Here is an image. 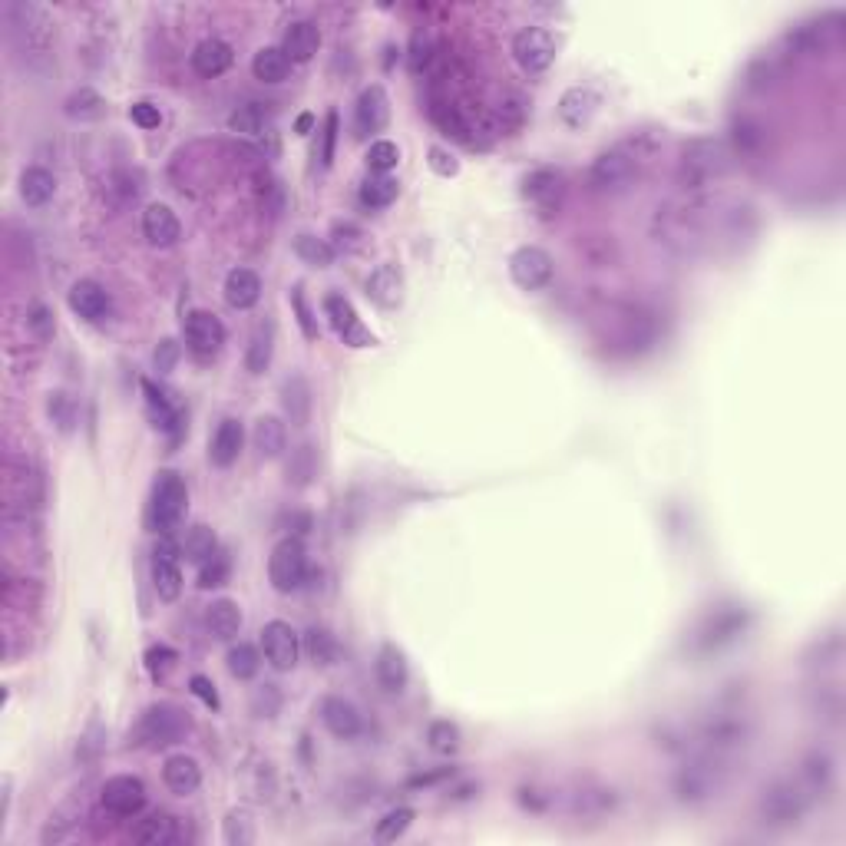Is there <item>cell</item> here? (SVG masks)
Segmentation results:
<instances>
[{"instance_id":"cell-55","label":"cell","mask_w":846,"mask_h":846,"mask_svg":"<svg viewBox=\"0 0 846 846\" xmlns=\"http://www.w3.org/2000/svg\"><path fill=\"white\" fill-rule=\"evenodd\" d=\"M129 119L139 126V129H156L162 123V113H159V106L156 103H149V100H139L129 106Z\"/></svg>"},{"instance_id":"cell-39","label":"cell","mask_w":846,"mask_h":846,"mask_svg":"<svg viewBox=\"0 0 846 846\" xmlns=\"http://www.w3.org/2000/svg\"><path fill=\"white\" fill-rule=\"evenodd\" d=\"M397 179H390V176H371L361 186V205L364 209H387L390 202L397 199Z\"/></svg>"},{"instance_id":"cell-29","label":"cell","mask_w":846,"mask_h":846,"mask_svg":"<svg viewBox=\"0 0 846 846\" xmlns=\"http://www.w3.org/2000/svg\"><path fill=\"white\" fill-rule=\"evenodd\" d=\"M374 675L381 681V688L390 694H400L407 688V678H410V668H407V658L400 652L397 645H384L381 652H377L374 661Z\"/></svg>"},{"instance_id":"cell-11","label":"cell","mask_w":846,"mask_h":846,"mask_svg":"<svg viewBox=\"0 0 846 846\" xmlns=\"http://www.w3.org/2000/svg\"><path fill=\"white\" fill-rule=\"evenodd\" d=\"M179 546L169 536H162L153 549V589L162 602H176L182 592V569H179Z\"/></svg>"},{"instance_id":"cell-31","label":"cell","mask_w":846,"mask_h":846,"mask_svg":"<svg viewBox=\"0 0 846 846\" xmlns=\"http://www.w3.org/2000/svg\"><path fill=\"white\" fill-rule=\"evenodd\" d=\"M205 625H209V635L219 638V642H232V638L242 632V609L232 599H219L205 609Z\"/></svg>"},{"instance_id":"cell-43","label":"cell","mask_w":846,"mask_h":846,"mask_svg":"<svg viewBox=\"0 0 846 846\" xmlns=\"http://www.w3.org/2000/svg\"><path fill=\"white\" fill-rule=\"evenodd\" d=\"M427 744H430V751H437L443 757L457 754L460 751V728L453 721H433L427 728Z\"/></svg>"},{"instance_id":"cell-49","label":"cell","mask_w":846,"mask_h":846,"mask_svg":"<svg viewBox=\"0 0 846 846\" xmlns=\"http://www.w3.org/2000/svg\"><path fill=\"white\" fill-rule=\"evenodd\" d=\"M397 162H400V149L397 143H390V139H377V143H371V149H367V166H371V172H377V176H387L390 169H397Z\"/></svg>"},{"instance_id":"cell-14","label":"cell","mask_w":846,"mask_h":846,"mask_svg":"<svg viewBox=\"0 0 846 846\" xmlns=\"http://www.w3.org/2000/svg\"><path fill=\"white\" fill-rule=\"evenodd\" d=\"M324 314H328L331 328L338 331V338L347 347H371L374 344V334L364 328V321L357 318L354 305L344 295H328V298H324Z\"/></svg>"},{"instance_id":"cell-32","label":"cell","mask_w":846,"mask_h":846,"mask_svg":"<svg viewBox=\"0 0 846 846\" xmlns=\"http://www.w3.org/2000/svg\"><path fill=\"white\" fill-rule=\"evenodd\" d=\"M281 407H285V414L295 427H305L311 420V387L301 374L288 377L285 387H281Z\"/></svg>"},{"instance_id":"cell-7","label":"cell","mask_w":846,"mask_h":846,"mask_svg":"<svg viewBox=\"0 0 846 846\" xmlns=\"http://www.w3.org/2000/svg\"><path fill=\"white\" fill-rule=\"evenodd\" d=\"M747 628V612L741 605H728V609H718L711 612L704 622L698 625V632H694V652L698 655H711V652H721L724 645L737 642V638L744 635Z\"/></svg>"},{"instance_id":"cell-15","label":"cell","mask_w":846,"mask_h":846,"mask_svg":"<svg viewBox=\"0 0 846 846\" xmlns=\"http://www.w3.org/2000/svg\"><path fill=\"white\" fill-rule=\"evenodd\" d=\"M186 344L195 357H212L225 344V324L212 311H192L186 318Z\"/></svg>"},{"instance_id":"cell-10","label":"cell","mask_w":846,"mask_h":846,"mask_svg":"<svg viewBox=\"0 0 846 846\" xmlns=\"http://www.w3.org/2000/svg\"><path fill=\"white\" fill-rule=\"evenodd\" d=\"M509 275L523 291H542L556 275V265H552L549 252H542L536 245H523L509 258Z\"/></svg>"},{"instance_id":"cell-16","label":"cell","mask_w":846,"mask_h":846,"mask_svg":"<svg viewBox=\"0 0 846 846\" xmlns=\"http://www.w3.org/2000/svg\"><path fill=\"white\" fill-rule=\"evenodd\" d=\"M523 195L536 205L542 215H552V212L562 209V199H566V179L552 169H536L526 176Z\"/></svg>"},{"instance_id":"cell-25","label":"cell","mask_w":846,"mask_h":846,"mask_svg":"<svg viewBox=\"0 0 846 846\" xmlns=\"http://www.w3.org/2000/svg\"><path fill=\"white\" fill-rule=\"evenodd\" d=\"M229 67H232V47L225 40H219V37L202 40L199 47L192 50V70L199 73V77H205V80L222 77V73L229 70Z\"/></svg>"},{"instance_id":"cell-35","label":"cell","mask_w":846,"mask_h":846,"mask_svg":"<svg viewBox=\"0 0 846 846\" xmlns=\"http://www.w3.org/2000/svg\"><path fill=\"white\" fill-rule=\"evenodd\" d=\"M252 73H255V80H262V83L288 80V73H291L288 53L281 50V47H262V50L255 53V60H252Z\"/></svg>"},{"instance_id":"cell-45","label":"cell","mask_w":846,"mask_h":846,"mask_svg":"<svg viewBox=\"0 0 846 846\" xmlns=\"http://www.w3.org/2000/svg\"><path fill=\"white\" fill-rule=\"evenodd\" d=\"M410 823H414V810H410V807H397V810H390V813H384L381 820H377L374 837L381 840V843H394L397 837H404Z\"/></svg>"},{"instance_id":"cell-21","label":"cell","mask_w":846,"mask_h":846,"mask_svg":"<svg viewBox=\"0 0 846 846\" xmlns=\"http://www.w3.org/2000/svg\"><path fill=\"white\" fill-rule=\"evenodd\" d=\"M133 840L143 843V846H172V843L186 840V830H182L179 817L156 810V813H149V817L133 830Z\"/></svg>"},{"instance_id":"cell-54","label":"cell","mask_w":846,"mask_h":846,"mask_svg":"<svg viewBox=\"0 0 846 846\" xmlns=\"http://www.w3.org/2000/svg\"><path fill=\"white\" fill-rule=\"evenodd\" d=\"M27 328L34 331L40 341H50L53 338V311L47 305H34L27 314Z\"/></svg>"},{"instance_id":"cell-50","label":"cell","mask_w":846,"mask_h":846,"mask_svg":"<svg viewBox=\"0 0 846 846\" xmlns=\"http://www.w3.org/2000/svg\"><path fill=\"white\" fill-rule=\"evenodd\" d=\"M176 661H179V655L172 652L169 645H153V648L146 652V671H149V675H153L156 681H162L172 668H176Z\"/></svg>"},{"instance_id":"cell-36","label":"cell","mask_w":846,"mask_h":846,"mask_svg":"<svg viewBox=\"0 0 846 846\" xmlns=\"http://www.w3.org/2000/svg\"><path fill=\"white\" fill-rule=\"evenodd\" d=\"M215 552H219V539L209 526H192L186 533V542H182V556H186L192 566H202L209 562Z\"/></svg>"},{"instance_id":"cell-38","label":"cell","mask_w":846,"mask_h":846,"mask_svg":"<svg viewBox=\"0 0 846 846\" xmlns=\"http://www.w3.org/2000/svg\"><path fill=\"white\" fill-rule=\"evenodd\" d=\"M268 126V113L262 110V103H245L229 116V129L238 136H262Z\"/></svg>"},{"instance_id":"cell-58","label":"cell","mask_w":846,"mask_h":846,"mask_svg":"<svg viewBox=\"0 0 846 846\" xmlns=\"http://www.w3.org/2000/svg\"><path fill=\"white\" fill-rule=\"evenodd\" d=\"M189 691L205 704V708H212V711L219 708V691H215V685L205 675H192L189 678Z\"/></svg>"},{"instance_id":"cell-57","label":"cell","mask_w":846,"mask_h":846,"mask_svg":"<svg viewBox=\"0 0 846 846\" xmlns=\"http://www.w3.org/2000/svg\"><path fill=\"white\" fill-rule=\"evenodd\" d=\"M321 166L328 169L331 166V159H334V143H338V113H328V119H324V133H321Z\"/></svg>"},{"instance_id":"cell-42","label":"cell","mask_w":846,"mask_h":846,"mask_svg":"<svg viewBox=\"0 0 846 846\" xmlns=\"http://www.w3.org/2000/svg\"><path fill=\"white\" fill-rule=\"evenodd\" d=\"M271 341H275V334H271V324H262V328L252 334V344H248V354H245V367L252 374H262L265 367L271 364Z\"/></svg>"},{"instance_id":"cell-9","label":"cell","mask_w":846,"mask_h":846,"mask_svg":"<svg viewBox=\"0 0 846 846\" xmlns=\"http://www.w3.org/2000/svg\"><path fill=\"white\" fill-rule=\"evenodd\" d=\"M559 43L546 27H523L513 40V57L526 73H546L556 60Z\"/></svg>"},{"instance_id":"cell-47","label":"cell","mask_w":846,"mask_h":846,"mask_svg":"<svg viewBox=\"0 0 846 846\" xmlns=\"http://www.w3.org/2000/svg\"><path fill=\"white\" fill-rule=\"evenodd\" d=\"M318 473V460H314V447L305 443V447H298L291 453V463H288V483L295 486H305L311 483V476Z\"/></svg>"},{"instance_id":"cell-4","label":"cell","mask_w":846,"mask_h":846,"mask_svg":"<svg viewBox=\"0 0 846 846\" xmlns=\"http://www.w3.org/2000/svg\"><path fill=\"white\" fill-rule=\"evenodd\" d=\"M186 509H189L186 480H182L176 470H162L156 476V486H153V506H149L153 529L162 536L176 533L179 523L186 519Z\"/></svg>"},{"instance_id":"cell-8","label":"cell","mask_w":846,"mask_h":846,"mask_svg":"<svg viewBox=\"0 0 846 846\" xmlns=\"http://www.w3.org/2000/svg\"><path fill=\"white\" fill-rule=\"evenodd\" d=\"M308 576V552L301 546L298 536L281 539L275 549H271L268 559V579L278 592H295L305 585Z\"/></svg>"},{"instance_id":"cell-46","label":"cell","mask_w":846,"mask_h":846,"mask_svg":"<svg viewBox=\"0 0 846 846\" xmlns=\"http://www.w3.org/2000/svg\"><path fill=\"white\" fill-rule=\"evenodd\" d=\"M225 843L229 846H252L255 843V823L245 810H232L225 817Z\"/></svg>"},{"instance_id":"cell-30","label":"cell","mask_w":846,"mask_h":846,"mask_svg":"<svg viewBox=\"0 0 846 846\" xmlns=\"http://www.w3.org/2000/svg\"><path fill=\"white\" fill-rule=\"evenodd\" d=\"M318 47H321V30L311 20H295L285 30V43H281V50L288 53L291 63H308L318 53Z\"/></svg>"},{"instance_id":"cell-24","label":"cell","mask_w":846,"mask_h":846,"mask_svg":"<svg viewBox=\"0 0 846 846\" xmlns=\"http://www.w3.org/2000/svg\"><path fill=\"white\" fill-rule=\"evenodd\" d=\"M367 298L381 308H397L404 301V275L397 265H377L367 278Z\"/></svg>"},{"instance_id":"cell-44","label":"cell","mask_w":846,"mask_h":846,"mask_svg":"<svg viewBox=\"0 0 846 846\" xmlns=\"http://www.w3.org/2000/svg\"><path fill=\"white\" fill-rule=\"evenodd\" d=\"M106 110V103H103V96L90 90V86H83V90H77L67 100V116L70 119H100Z\"/></svg>"},{"instance_id":"cell-48","label":"cell","mask_w":846,"mask_h":846,"mask_svg":"<svg viewBox=\"0 0 846 846\" xmlns=\"http://www.w3.org/2000/svg\"><path fill=\"white\" fill-rule=\"evenodd\" d=\"M229 576H232V562H229V556H225L222 549L215 552L209 562H202V566H199V585H202V589H219V585L229 582Z\"/></svg>"},{"instance_id":"cell-28","label":"cell","mask_w":846,"mask_h":846,"mask_svg":"<svg viewBox=\"0 0 846 846\" xmlns=\"http://www.w3.org/2000/svg\"><path fill=\"white\" fill-rule=\"evenodd\" d=\"M258 298H262V278L252 268H232L225 278V301L235 311H248L258 305Z\"/></svg>"},{"instance_id":"cell-41","label":"cell","mask_w":846,"mask_h":846,"mask_svg":"<svg viewBox=\"0 0 846 846\" xmlns=\"http://www.w3.org/2000/svg\"><path fill=\"white\" fill-rule=\"evenodd\" d=\"M305 652L311 655L314 665H334V658H338V642H334V635L328 628H308Z\"/></svg>"},{"instance_id":"cell-53","label":"cell","mask_w":846,"mask_h":846,"mask_svg":"<svg viewBox=\"0 0 846 846\" xmlns=\"http://www.w3.org/2000/svg\"><path fill=\"white\" fill-rule=\"evenodd\" d=\"M291 305H295L298 324H301V331H305V338H308V341H318V324H314V318H311V308H308L305 291H301V285L291 288Z\"/></svg>"},{"instance_id":"cell-18","label":"cell","mask_w":846,"mask_h":846,"mask_svg":"<svg viewBox=\"0 0 846 846\" xmlns=\"http://www.w3.org/2000/svg\"><path fill=\"white\" fill-rule=\"evenodd\" d=\"M143 394H146V410H149V417H153L156 430L166 433L169 443L176 447V443L182 440V433H186V423H182L179 407L172 404V400L162 394L153 381H146V377H143Z\"/></svg>"},{"instance_id":"cell-27","label":"cell","mask_w":846,"mask_h":846,"mask_svg":"<svg viewBox=\"0 0 846 846\" xmlns=\"http://www.w3.org/2000/svg\"><path fill=\"white\" fill-rule=\"evenodd\" d=\"M242 447H245V427L238 420H222L209 443V460L225 470V466H232L242 457Z\"/></svg>"},{"instance_id":"cell-5","label":"cell","mask_w":846,"mask_h":846,"mask_svg":"<svg viewBox=\"0 0 846 846\" xmlns=\"http://www.w3.org/2000/svg\"><path fill=\"white\" fill-rule=\"evenodd\" d=\"M189 728H192L189 711H182L179 704H172V701H159L153 708H146L143 721H139V741H143L149 751H159V747L179 744L182 737L189 734Z\"/></svg>"},{"instance_id":"cell-34","label":"cell","mask_w":846,"mask_h":846,"mask_svg":"<svg viewBox=\"0 0 846 846\" xmlns=\"http://www.w3.org/2000/svg\"><path fill=\"white\" fill-rule=\"evenodd\" d=\"M252 440H255V450L262 453V460H275L288 447V430L278 417H258Z\"/></svg>"},{"instance_id":"cell-17","label":"cell","mask_w":846,"mask_h":846,"mask_svg":"<svg viewBox=\"0 0 846 846\" xmlns=\"http://www.w3.org/2000/svg\"><path fill=\"white\" fill-rule=\"evenodd\" d=\"M390 119V100L384 93L381 83L367 86V90L357 96V106H354V126H357V136H371V133H381Z\"/></svg>"},{"instance_id":"cell-6","label":"cell","mask_w":846,"mask_h":846,"mask_svg":"<svg viewBox=\"0 0 846 846\" xmlns=\"http://www.w3.org/2000/svg\"><path fill=\"white\" fill-rule=\"evenodd\" d=\"M728 757H714V754H698L694 761H688L678 770V797L688 800V804H698V800H708L721 790L724 774H728Z\"/></svg>"},{"instance_id":"cell-26","label":"cell","mask_w":846,"mask_h":846,"mask_svg":"<svg viewBox=\"0 0 846 846\" xmlns=\"http://www.w3.org/2000/svg\"><path fill=\"white\" fill-rule=\"evenodd\" d=\"M162 780H166V787L172 790V794H179V797H189L199 790L202 784V770H199V761L189 754H172L166 764H162Z\"/></svg>"},{"instance_id":"cell-20","label":"cell","mask_w":846,"mask_h":846,"mask_svg":"<svg viewBox=\"0 0 846 846\" xmlns=\"http://www.w3.org/2000/svg\"><path fill=\"white\" fill-rule=\"evenodd\" d=\"M321 721H324V728L334 737H341V741H351V737H357L364 728L361 711H357L347 698H338V694L321 701Z\"/></svg>"},{"instance_id":"cell-59","label":"cell","mask_w":846,"mask_h":846,"mask_svg":"<svg viewBox=\"0 0 846 846\" xmlns=\"http://www.w3.org/2000/svg\"><path fill=\"white\" fill-rule=\"evenodd\" d=\"M430 50H433V47H430V37L420 34V30H417V34H414V47H410V70L420 73L423 67H427Z\"/></svg>"},{"instance_id":"cell-1","label":"cell","mask_w":846,"mask_h":846,"mask_svg":"<svg viewBox=\"0 0 846 846\" xmlns=\"http://www.w3.org/2000/svg\"><path fill=\"white\" fill-rule=\"evenodd\" d=\"M728 169H731V149L724 139H691V143L681 149L678 179H681V186L691 192L708 189L711 182H718Z\"/></svg>"},{"instance_id":"cell-56","label":"cell","mask_w":846,"mask_h":846,"mask_svg":"<svg viewBox=\"0 0 846 846\" xmlns=\"http://www.w3.org/2000/svg\"><path fill=\"white\" fill-rule=\"evenodd\" d=\"M179 354H182V347H179L176 341H172V338H166V341H162V344L156 347V354H153L156 371H159V374H169L172 367H176Z\"/></svg>"},{"instance_id":"cell-22","label":"cell","mask_w":846,"mask_h":846,"mask_svg":"<svg viewBox=\"0 0 846 846\" xmlns=\"http://www.w3.org/2000/svg\"><path fill=\"white\" fill-rule=\"evenodd\" d=\"M143 232H146V238H149V245L169 248V245L179 242L182 225H179L176 212H172L169 205L153 202V205H149V209L143 212Z\"/></svg>"},{"instance_id":"cell-19","label":"cell","mask_w":846,"mask_h":846,"mask_svg":"<svg viewBox=\"0 0 846 846\" xmlns=\"http://www.w3.org/2000/svg\"><path fill=\"white\" fill-rule=\"evenodd\" d=\"M599 106H602V96L595 93L592 86H572V90L562 93V100H559V119L569 129H582L592 123Z\"/></svg>"},{"instance_id":"cell-60","label":"cell","mask_w":846,"mask_h":846,"mask_svg":"<svg viewBox=\"0 0 846 846\" xmlns=\"http://www.w3.org/2000/svg\"><path fill=\"white\" fill-rule=\"evenodd\" d=\"M430 169L440 172V176H457V159H453L447 149L433 146L430 149Z\"/></svg>"},{"instance_id":"cell-3","label":"cell","mask_w":846,"mask_h":846,"mask_svg":"<svg viewBox=\"0 0 846 846\" xmlns=\"http://www.w3.org/2000/svg\"><path fill=\"white\" fill-rule=\"evenodd\" d=\"M807 804H810V790L804 787V780H794V777L774 780L761 797V823L774 830L794 827V823H800V817H804Z\"/></svg>"},{"instance_id":"cell-61","label":"cell","mask_w":846,"mask_h":846,"mask_svg":"<svg viewBox=\"0 0 846 846\" xmlns=\"http://www.w3.org/2000/svg\"><path fill=\"white\" fill-rule=\"evenodd\" d=\"M311 126H314V116H311V113L298 116V133H301V136H305V133H311Z\"/></svg>"},{"instance_id":"cell-12","label":"cell","mask_w":846,"mask_h":846,"mask_svg":"<svg viewBox=\"0 0 846 846\" xmlns=\"http://www.w3.org/2000/svg\"><path fill=\"white\" fill-rule=\"evenodd\" d=\"M262 648H265V661L275 671H291L298 665V655H301V642H298V632L291 628L288 622H268L262 628Z\"/></svg>"},{"instance_id":"cell-51","label":"cell","mask_w":846,"mask_h":846,"mask_svg":"<svg viewBox=\"0 0 846 846\" xmlns=\"http://www.w3.org/2000/svg\"><path fill=\"white\" fill-rule=\"evenodd\" d=\"M331 238V248H338V252H361L364 248V232L354 222H334Z\"/></svg>"},{"instance_id":"cell-33","label":"cell","mask_w":846,"mask_h":846,"mask_svg":"<svg viewBox=\"0 0 846 846\" xmlns=\"http://www.w3.org/2000/svg\"><path fill=\"white\" fill-rule=\"evenodd\" d=\"M53 195H57V179H53L50 169L30 166V169L20 172V199H24L27 205L40 209V205H47Z\"/></svg>"},{"instance_id":"cell-37","label":"cell","mask_w":846,"mask_h":846,"mask_svg":"<svg viewBox=\"0 0 846 846\" xmlns=\"http://www.w3.org/2000/svg\"><path fill=\"white\" fill-rule=\"evenodd\" d=\"M295 255H298L305 265H311V268H331V262H334V248H331V242H324V238H314V235H308V232H301V235L295 238Z\"/></svg>"},{"instance_id":"cell-23","label":"cell","mask_w":846,"mask_h":846,"mask_svg":"<svg viewBox=\"0 0 846 846\" xmlns=\"http://www.w3.org/2000/svg\"><path fill=\"white\" fill-rule=\"evenodd\" d=\"M70 308L73 314H80L83 321H103L106 314H110V295L103 291V285H96V281L83 278L77 285L70 288Z\"/></svg>"},{"instance_id":"cell-40","label":"cell","mask_w":846,"mask_h":846,"mask_svg":"<svg viewBox=\"0 0 846 846\" xmlns=\"http://www.w3.org/2000/svg\"><path fill=\"white\" fill-rule=\"evenodd\" d=\"M225 665H229V671L238 681H248V678L258 675V668H262V655H258L255 645L238 642V645L229 648V658H225Z\"/></svg>"},{"instance_id":"cell-52","label":"cell","mask_w":846,"mask_h":846,"mask_svg":"<svg viewBox=\"0 0 846 846\" xmlns=\"http://www.w3.org/2000/svg\"><path fill=\"white\" fill-rule=\"evenodd\" d=\"M50 417H53V423H57L63 433H70L73 423H77V410H73V400H70L67 394H53V397H50Z\"/></svg>"},{"instance_id":"cell-2","label":"cell","mask_w":846,"mask_h":846,"mask_svg":"<svg viewBox=\"0 0 846 846\" xmlns=\"http://www.w3.org/2000/svg\"><path fill=\"white\" fill-rule=\"evenodd\" d=\"M638 169H642V156H638V149H632L628 143L612 146V149H605V153L595 156L592 169H589V186L602 195H618L638 179Z\"/></svg>"},{"instance_id":"cell-13","label":"cell","mask_w":846,"mask_h":846,"mask_svg":"<svg viewBox=\"0 0 846 846\" xmlns=\"http://www.w3.org/2000/svg\"><path fill=\"white\" fill-rule=\"evenodd\" d=\"M100 800H103L106 810L116 813V817H136V813H143V807H146V787L139 777L119 774V777H110L103 784Z\"/></svg>"}]
</instances>
